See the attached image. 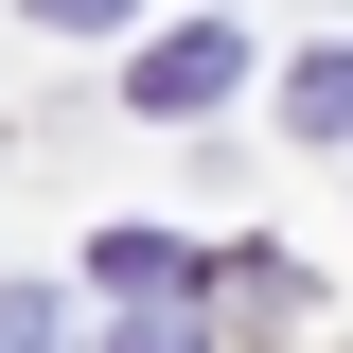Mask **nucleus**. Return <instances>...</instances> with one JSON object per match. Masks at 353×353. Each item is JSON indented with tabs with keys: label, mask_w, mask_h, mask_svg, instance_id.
<instances>
[{
	"label": "nucleus",
	"mask_w": 353,
	"mask_h": 353,
	"mask_svg": "<svg viewBox=\"0 0 353 353\" xmlns=\"http://www.w3.org/2000/svg\"><path fill=\"white\" fill-rule=\"evenodd\" d=\"M230 88H248V36H230V18H176V36H141L124 106H141V124H212Z\"/></svg>",
	"instance_id": "obj_1"
},
{
	"label": "nucleus",
	"mask_w": 353,
	"mask_h": 353,
	"mask_svg": "<svg viewBox=\"0 0 353 353\" xmlns=\"http://www.w3.org/2000/svg\"><path fill=\"white\" fill-rule=\"evenodd\" d=\"M88 265H106V283H124V301H141V318H159V301H176V230H106V248H88Z\"/></svg>",
	"instance_id": "obj_2"
},
{
	"label": "nucleus",
	"mask_w": 353,
	"mask_h": 353,
	"mask_svg": "<svg viewBox=\"0 0 353 353\" xmlns=\"http://www.w3.org/2000/svg\"><path fill=\"white\" fill-rule=\"evenodd\" d=\"M283 124H301V141H353V53H301V88H283Z\"/></svg>",
	"instance_id": "obj_3"
},
{
	"label": "nucleus",
	"mask_w": 353,
	"mask_h": 353,
	"mask_svg": "<svg viewBox=\"0 0 353 353\" xmlns=\"http://www.w3.org/2000/svg\"><path fill=\"white\" fill-rule=\"evenodd\" d=\"M106 353H212V318H194V301H159V318H124Z\"/></svg>",
	"instance_id": "obj_4"
},
{
	"label": "nucleus",
	"mask_w": 353,
	"mask_h": 353,
	"mask_svg": "<svg viewBox=\"0 0 353 353\" xmlns=\"http://www.w3.org/2000/svg\"><path fill=\"white\" fill-rule=\"evenodd\" d=\"M18 18H36V36H124L141 0H18Z\"/></svg>",
	"instance_id": "obj_5"
},
{
	"label": "nucleus",
	"mask_w": 353,
	"mask_h": 353,
	"mask_svg": "<svg viewBox=\"0 0 353 353\" xmlns=\"http://www.w3.org/2000/svg\"><path fill=\"white\" fill-rule=\"evenodd\" d=\"M0 353H71V318H53L36 283H18V301H0Z\"/></svg>",
	"instance_id": "obj_6"
}]
</instances>
